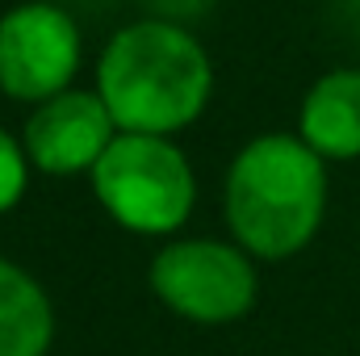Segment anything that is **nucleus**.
Segmentation results:
<instances>
[{
    "label": "nucleus",
    "instance_id": "obj_1",
    "mask_svg": "<svg viewBox=\"0 0 360 356\" xmlns=\"http://www.w3.org/2000/svg\"><path fill=\"white\" fill-rule=\"evenodd\" d=\"M105 109L126 134L188 130L214 96V59L193 30L176 21H130L96 59V84Z\"/></svg>",
    "mask_w": 360,
    "mask_h": 356
},
{
    "label": "nucleus",
    "instance_id": "obj_2",
    "mask_svg": "<svg viewBox=\"0 0 360 356\" xmlns=\"http://www.w3.org/2000/svg\"><path fill=\"white\" fill-rule=\"evenodd\" d=\"M222 214L231 239L252 260H289L323 227L327 160L297 134H260L243 143L226 168Z\"/></svg>",
    "mask_w": 360,
    "mask_h": 356
},
{
    "label": "nucleus",
    "instance_id": "obj_3",
    "mask_svg": "<svg viewBox=\"0 0 360 356\" xmlns=\"http://www.w3.org/2000/svg\"><path fill=\"white\" fill-rule=\"evenodd\" d=\"M89 180L101 210L122 231L143 239L176 235L197 205V172L188 155L164 134L117 130Z\"/></svg>",
    "mask_w": 360,
    "mask_h": 356
},
{
    "label": "nucleus",
    "instance_id": "obj_4",
    "mask_svg": "<svg viewBox=\"0 0 360 356\" xmlns=\"http://www.w3.org/2000/svg\"><path fill=\"white\" fill-rule=\"evenodd\" d=\"M151 293L188 323L226 327L239 323L260 293L256 260L231 239H172L147 268Z\"/></svg>",
    "mask_w": 360,
    "mask_h": 356
},
{
    "label": "nucleus",
    "instance_id": "obj_5",
    "mask_svg": "<svg viewBox=\"0 0 360 356\" xmlns=\"http://www.w3.org/2000/svg\"><path fill=\"white\" fill-rule=\"evenodd\" d=\"M84 34L63 4L25 0L0 13V92L21 105H42L76 89Z\"/></svg>",
    "mask_w": 360,
    "mask_h": 356
},
{
    "label": "nucleus",
    "instance_id": "obj_6",
    "mask_svg": "<svg viewBox=\"0 0 360 356\" xmlns=\"http://www.w3.org/2000/svg\"><path fill=\"white\" fill-rule=\"evenodd\" d=\"M117 139V122L96 89H68L30 109L21 126L25 155L42 177H80Z\"/></svg>",
    "mask_w": 360,
    "mask_h": 356
},
{
    "label": "nucleus",
    "instance_id": "obj_7",
    "mask_svg": "<svg viewBox=\"0 0 360 356\" xmlns=\"http://www.w3.org/2000/svg\"><path fill=\"white\" fill-rule=\"evenodd\" d=\"M297 139L327 164L360 160V68L323 72L297 105Z\"/></svg>",
    "mask_w": 360,
    "mask_h": 356
},
{
    "label": "nucleus",
    "instance_id": "obj_8",
    "mask_svg": "<svg viewBox=\"0 0 360 356\" xmlns=\"http://www.w3.org/2000/svg\"><path fill=\"white\" fill-rule=\"evenodd\" d=\"M55 344V306L34 272L0 256V356H46Z\"/></svg>",
    "mask_w": 360,
    "mask_h": 356
},
{
    "label": "nucleus",
    "instance_id": "obj_9",
    "mask_svg": "<svg viewBox=\"0 0 360 356\" xmlns=\"http://www.w3.org/2000/svg\"><path fill=\"white\" fill-rule=\"evenodd\" d=\"M30 172H34V164L25 155V143L0 126V214L21 205V197L30 189Z\"/></svg>",
    "mask_w": 360,
    "mask_h": 356
}]
</instances>
